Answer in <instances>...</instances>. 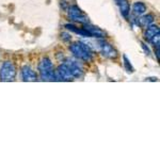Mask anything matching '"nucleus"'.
Instances as JSON below:
<instances>
[{
    "label": "nucleus",
    "mask_w": 160,
    "mask_h": 160,
    "mask_svg": "<svg viewBox=\"0 0 160 160\" xmlns=\"http://www.w3.org/2000/svg\"><path fill=\"white\" fill-rule=\"evenodd\" d=\"M38 71H40L41 79L44 81H57L56 72L53 65L48 58H43L38 63Z\"/></svg>",
    "instance_id": "obj_1"
},
{
    "label": "nucleus",
    "mask_w": 160,
    "mask_h": 160,
    "mask_svg": "<svg viewBox=\"0 0 160 160\" xmlns=\"http://www.w3.org/2000/svg\"><path fill=\"white\" fill-rule=\"evenodd\" d=\"M69 50H71L72 53H73L77 59H79V60L91 61L93 58V53L91 49H90V47H88V45H84V44L81 42L71 44Z\"/></svg>",
    "instance_id": "obj_2"
},
{
    "label": "nucleus",
    "mask_w": 160,
    "mask_h": 160,
    "mask_svg": "<svg viewBox=\"0 0 160 160\" xmlns=\"http://www.w3.org/2000/svg\"><path fill=\"white\" fill-rule=\"evenodd\" d=\"M16 76V68L11 61H6L0 68V80L1 81H12Z\"/></svg>",
    "instance_id": "obj_3"
},
{
    "label": "nucleus",
    "mask_w": 160,
    "mask_h": 160,
    "mask_svg": "<svg viewBox=\"0 0 160 160\" xmlns=\"http://www.w3.org/2000/svg\"><path fill=\"white\" fill-rule=\"evenodd\" d=\"M68 14L69 18L72 20H74V22H80V24H87V22H89L88 17L83 14V12H82L77 6L69 7Z\"/></svg>",
    "instance_id": "obj_4"
},
{
    "label": "nucleus",
    "mask_w": 160,
    "mask_h": 160,
    "mask_svg": "<svg viewBox=\"0 0 160 160\" xmlns=\"http://www.w3.org/2000/svg\"><path fill=\"white\" fill-rule=\"evenodd\" d=\"M98 45H99L100 52H102V55L106 57V58L111 59V60L118 58V51L112 45H111L110 43H108V42H106V41L102 40V41H99Z\"/></svg>",
    "instance_id": "obj_5"
},
{
    "label": "nucleus",
    "mask_w": 160,
    "mask_h": 160,
    "mask_svg": "<svg viewBox=\"0 0 160 160\" xmlns=\"http://www.w3.org/2000/svg\"><path fill=\"white\" fill-rule=\"evenodd\" d=\"M56 76L57 80H60V81H71L74 78L65 63L59 65V68L56 71Z\"/></svg>",
    "instance_id": "obj_6"
},
{
    "label": "nucleus",
    "mask_w": 160,
    "mask_h": 160,
    "mask_svg": "<svg viewBox=\"0 0 160 160\" xmlns=\"http://www.w3.org/2000/svg\"><path fill=\"white\" fill-rule=\"evenodd\" d=\"M66 66L68 68L69 72H71L72 76L74 77V78H81L82 76H83V71H82V68H80L77 63H75L74 61H68L65 62Z\"/></svg>",
    "instance_id": "obj_7"
},
{
    "label": "nucleus",
    "mask_w": 160,
    "mask_h": 160,
    "mask_svg": "<svg viewBox=\"0 0 160 160\" xmlns=\"http://www.w3.org/2000/svg\"><path fill=\"white\" fill-rule=\"evenodd\" d=\"M22 76L24 81H37L38 80L37 73L28 65H25L22 68Z\"/></svg>",
    "instance_id": "obj_8"
},
{
    "label": "nucleus",
    "mask_w": 160,
    "mask_h": 160,
    "mask_svg": "<svg viewBox=\"0 0 160 160\" xmlns=\"http://www.w3.org/2000/svg\"><path fill=\"white\" fill-rule=\"evenodd\" d=\"M83 29H86L89 32L90 37L93 38H105L106 33L102 30H100L99 28L94 27V26L90 25V24H83Z\"/></svg>",
    "instance_id": "obj_9"
},
{
    "label": "nucleus",
    "mask_w": 160,
    "mask_h": 160,
    "mask_svg": "<svg viewBox=\"0 0 160 160\" xmlns=\"http://www.w3.org/2000/svg\"><path fill=\"white\" fill-rule=\"evenodd\" d=\"M155 22V16L153 14H148L143 15L140 18H138V25L140 27H148L149 25H152Z\"/></svg>",
    "instance_id": "obj_10"
},
{
    "label": "nucleus",
    "mask_w": 160,
    "mask_h": 160,
    "mask_svg": "<svg viewBox=\"0 0 160 160\" xmlns=\"http://www.w3.org/2000/svg\"><path fill=\"white\" fill-rule=\"evenodd\" d=\"M146 10H148V8H146L145 4L141 1L135 2L133 6H132V12H133V14L137 15V16H141V15H143L144 13L146 12Z\"/></svg>",
    "instance_id": "obj_11"
},
{
    "label": "nucleus",
    "mask_w": 160,
    "mask_h": 160,
    "mask_svg": "<svg viewBox=\"0 0 160 160\" xmlns=\"http://www.w3.org/2000/svg\"><path fill=\"white\" fill-rule=\"evenodd\" d=\"M118 7H120L121 14H122L125 18H127L130 13V7H129L128 1L127 0H121V1H118Z\"/></svg>",
    "instance_id": "obj_12"
},
{
    "label": "nucleus",
    "mask_w": 160,
    "mask_h": 160,
    "mask_svg": "<svg viewBox=\"0 0 160 160\" xmlns=\"http://www.w3.org/2000/svg\"><path fill=\"white\" fill-rule=\"evenodd\" d=\"M65 28L68 30L69 31H72V32H74V33H77V34H79V35H81V37H86V38H91L90 37V34H89V32L86 30V29H83V28H77V27H75L74 25H71V24H66L65 25Z\"/></svg>",
    "instance_id": "obj_13"
},
{
    "label": "nucleus",
    "mask_w": 160,
    "mask_h": 160,
    "mask_svg": "<svg viewBox=\"0 0 160 160\" xmlns=\"http://www.w3.org/2000/svg\"><path fill=\"white\" fill-rule=\"evenodd\" d=\"M159 32V27L158 26H154V25H149L148 28H146L145 32H144V38H145L146 41H151V38L154 37L156 33Z\"/></svg>",
    "instance_id": "obj_14"
},
{
    "label": "nucleus",
    "mask_w": 160,
    "mask_h": 160,
    "mask_svg": "<svg viewBox=\"0 0 160 160\" xmlns=\"http://www.w3.org/2000/svg\"><path fill=\"white\" fill-rule=\"evenodd\" d=\"M153 45L155 46V48H157V47H159V45H160V33H156V34L154 35L153 38H151V41H149Z\"/></svg>",
    "instance_id": "obj_15"
},
{
    "label": "nucleus",
    "mask_w": 160,
    "mask_h": 160,
    "mask_svg": "<svg viewBox=\"0 0 160 160\" xmlns=\"http://www.w3.org/2000/svg\"><path fill=\"white\" fill-rule=\"evenodd\" d=\"M123 59H124V65H125L126 69H127L128 72H133V68L131 66V63L128 60V58L126 56H123Z\"/></svg>",
    "instance_id": "obj_16"
},
{
    "label": "nucleus",
    "mask_w": 160,
    "mask_h": 160,
    "mask_svg": "<svg viewBox=\"0 0 160 160\" xmlns=\"http://www.w3.org/2000/svg\"><path fill=\"white\" fill-rule=\"evenodd\" d=\"M142 44V47L144 48V50H145V52H146V55H149V53H151V51H149V49L148 47H146V45L144 43H141Z\"/></svg>",
    "instance_id": "obj_17"
},
{
    "label": "nucleus",
    "mask_w": 160,
    "mask_h": 160,
    "mask_svg": "<svg viewBox=\"0 0 160 160\" xmlns=\"http://www.w3.org/2000/svg\"><path fill=\"white\" fill-rule=\"evenodd\" d=\"M118 1H121V0H117V2H118Z\"/></svg>",
    "instance_id": "obj_18"
}]
</instances>
